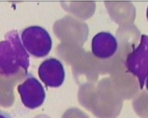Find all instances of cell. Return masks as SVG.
Wrapping results in <instances>:
<instances>
[{
    "label": "cell",
    "instance_id": "cell-1",
    "mask_svg": "<svg viewBox=\"0 0 148 118\" xmlns=\"http://www.w3.org/2000/svg\"><path fill=\"white\" fill-rule=\"evenodd\" d=\"M5 38V40L0 42V74L11 76L21 68L27 72L29 65V55L17 32H9Z\"/></svg>",
    "mask_w": 148,
    "mask_h": 118
},
{
    "label": "cell",
    "instance_id": "cell-2",
    "mask_svg": "<svg viewBox=\"0 0 148 118\" xmlns=\"http://www.w3.org/2000/svg\"><path fill=\"white\" fill-rule=\"evenodd\" d=\"M22 41L23 46L31 55L37 57H44L52 48L50 35L41 27L32 26L23 31Z\"/></svg>",
    "mask_w": 148,
    "mask_h": 118
},
{
    "label": "cell",
    "instance_id": "cell-3",
    "mask_svg": "<svg viewBox=\"0 0 148 118\" xmlns=\"http://www.w3.org/2000/svg\"><path fill=\"white\" fill-rule=\"evenodd\" d=\"M126 67L138 78L142 89L148 77V36L143 35L139 46L128 55Z\"/></svg>",
    "mask_w": 148,
    "mask_h": 118
},
{
    "label": "cell",
    "instance_id": "cell-4",
    "mask_svg": "<svg viewBox=\"0 0 148 118\" xmlns=\"http://www.w3.org/2000/svg\"><path fill=\"white\" fill-rule=\"evenodd\" d=\"M18 92L24 106L36 109L43 104L46 93L42 85L35 78L30 77L18 87Z\"/></svg>",
    "mask_w": 148,
    "mask_h": 118
},
{
    "label": "cell",
    "instance_id": "cell-5",
    "mask_svg": "<svg viewBox=\"0 0 148 118\" xmlns=\"http://www.w3.org/2000/svg\"><path fill=\"white\" fill-rule=\"evenodd\" d=\"M38 73L42 82L49 87H59L65 79L63 65L56 59H48L43 61L39 67Z\"/></svg>",
    "mask_w": 148,
    "mask_h": 118
},
{
    "label": "cell",
    "instance_id": "cell-6",
    "mask_svg": "<svg viewBox=\"0 0 148 118\" xmlns=\"http://www.w3.org/2000/svg\"><path fill=\"white\" fill-rule=\"evenodd\" d=\"M117 49L116 39L110 33L101 32L95 35L92 40V52L97 58L105 59L111 57Z\"/></svg>",
    "mask_w": 148,
    "mask_h": 118
},
{
    "label": "cell",
    "instance_id": "cell-7",
    "mask_svg": "<svg viewBox=\"0 0 148 118\" xmlns=\"http://www.w3.org/2000/svg\"><path fill=\"white\" fill-rule=\"evenodd\" d=\"M0 118H12L8 113L0 110Z\"/></svg>",
    "mask_w": 148,
    "mask_h": 118
},
{
    "label": "cell",
    "instance_id": "cell-8",
    "mask_svg": "<svg viewBox=\"0 0 148 118\" xmlns=\"http://www.w3.org/2000/svg\"><path fill=\"white\" fill-rule=\"evenodd\" d=\"M146 87H147V89L148 91V77L147 78V80H146Z\"/></svg>",
    "mask_w": 148,
    "mask_h": 118
},
{
    "label": "cell",
    "instance_id": "cell-9",
    "mask_svg": "<svg viewBox=\"0 0 148 118\" xmlns=\"http://www.w3.org/2000/svg\"><path fill=\"white\" fill-rule=\"evenodd\" d=\"M147 19L148 20V7L147 10Z\"/></svg>",
    "mask_w": 148,
    "mask_h": 118
}]
</instances>
